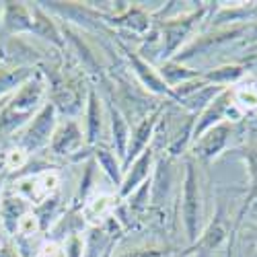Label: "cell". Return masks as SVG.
Returning <instances> with one entry per match:
<instances>
[{"label": "cell", "mask_w": 257, "mask_h": 257, "mask_svg": "<svg viewBox=\"0 0 257 257\" xmlns=\"http://www.w3.org/2000/svg\"><path fill=\"white\" fill-rule=\"evenodd\" d=\"M109 208H111V198L101 196V198L93 200V202L87 206V210H84V214H87V218H89V220H97V218L105 216V214L109 212Z\"/></svg>", "instance_id": "obj_1"}, {"label": "cell", "mask_w": 257, "mask_h": 257, "mask_svg": "<svg viewBox=\"0 0 257 257\" xmlns=\"http://www.w3.org/2000/svg\"><path fill=\"white\" fill-rule=\"evenodd\" d=\"M17 228H19L21 234H33L37 230V218L33 216V214H25V216L19 220Z\"/></svg>", "instance_id": "obj_2"}, {"label": "cell", "mask_w": 257, "mask_h": 257, "mask_svg": "<svg viewBox=\"0 0 257 257\" xmlns=\"http://www.w3.org/2000/svg\"><path fill=\"white\" fill-rule=\"evenodd\" d=\"M23 163H25V153H23V151H11V153H9L7 165H9L11 169H19Z\"/></svg>", "instance_id": "obj_3"}, {"label": "cell", "mask_w": 257, "mask_h": 257, "mask_svg": "<svg viewBox=\"0 0 257 257\" xmlns=\"http://www.w3.org/2000/svg\"><path fill=\"white\" fill-rule=\"evenodd\" d=\"M239 101L249 105V107H255L257 105V93H253L251 89H243V91H239Z\"/></svg>", "instance_id": "obj_4"}, {"label": "cell", "mask_w": 257, "mask_h": 257, "mask_svg": "<svg viewBox=\"0 0 257 257\" xmlns=\"http://www.w3.org/2000/svg\"><path fill=\"white\" fill-rule=\"evenodd\" d=\"M56 251H58V247L54 243H46L44 247H41V255L44 257H56Z\"/></svg>", "instance_id": "obj_5"}]
</instances>
